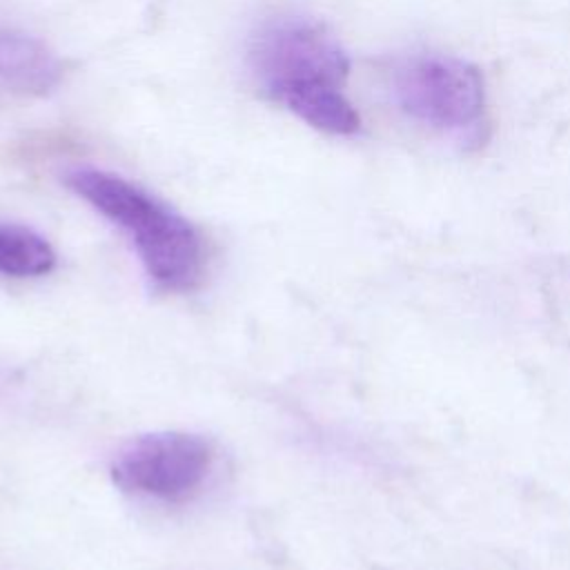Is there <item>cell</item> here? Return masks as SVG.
Segmentation results:
<instances>
[{
    "label": "cell",
    "instance_id": "cell-1",
    "mask_svg": "<svg viewBox=\"0 0 570 570\" xmlns=\"http://www.w3.org/2000/svg\"><path fill=\"white\" fill-rule=\"evenodd\" d=\"M394 94L416 122L461 140L481 138L485 87L472 62L441 53L412 58L396 71Z\"/></svg>",
    "mask_w": 570,
    "mask_h": 570
},
{
    "label": "cell",
    "instance_id": "cell-2",
    "mask_svg": "<svg viewBox=\"0 0 570 570\" xmlns=\"http://www.w3.org/2000/svg\"><path fill=\"white\" fill-rule=\"evenodd\" d=\"M249 65L261 89L274 100L305 85L343 87L350 71V60L330 31L301 18L263 27L252 42Z\"/></svg>",
    "mask_w": 570,
    "mask_h": 570
},
{
    "label": "cell",
    "instance_id": "cell-3",
    "mask_svg": "<svg viewBox=\"0 0 570 570\" xmlns=\"http://www.w3.org/2000/svg\"><path fill=\"white\" fill-rule=\"evenodd\" d=\"M209 445L187 432L147 434L114 463V481L134 492L180 499L194 492L209 470Z\"/></svg>",
    "mask_w": 570,
    "mask_h": 570
},
{
    "label": "cell",
    "instance_id": "cell-4",
    "mask_svg": "<svg viewBox=\"0 0 570 570\" xmlns=\"http://www.w3.org/2000/svg\"><path fill=\"white\" fill-rule=\"evenodd\" d=\"M147 274L169 289H189L203 272V240L194 225L156 203L131 229Z\"/></svg>",
    "mask_w": 570,
    "mask_h": 570
},
{
    "label": "cell",
    "instance_id": "cell-5",
    "mask_svg": "<svg viewBox=\"0 0 570 570\" xmlns=\"http://www.w3.org/2000/svg\"><path fill=\"white\" fill-rule=\"evenodd\" d=\"M62 78L60 58L38 38L0 29V85L16 94L42 96Z\"/></svg>",
    "mask_w": 570,
    "mask_h": 570
},
{
    "label": "cell",
    "instance_id": "cell-6",
    "mask_svg": "<svg viewBox=\"0 0 570 570\" xmlns=\"http://www.w3.org/2000/svg\"><path fill=\"white\" fill-rule=\"evenodd\" d=\"M65 180L69 189L127 232L156 205L154 196L109 171L76 169Z\"/></svg>",
    "mask_w": 570,
    "mask_h": 570
},
{
    "label": "cell",
    "instance_id": "cell-7",
    "mask_svg": "<svg viewBox=\"0 0 570 570\" xmlns=\"http://www.w3.org/2000/svg\"><path fill=\"white\" fill-rule=\"evenodd\" d=\"M289 111H294L307 125L336 134L350 136L356 134L361 127V118L352 102L345 98L343 87L336 85H305L287 89L278 96Z\"/></svg>",
    "mask_w": 570,
    "mask_h": 570
},
{
    "label": "cell",
    "instance_id": "cell-8",
    "mask_svg": "<svg viewBox=\"0 0 570 570\" xmlns=\"http://www.w3.org/2000/svg\"><path fill=\"white\" fill-rule=\"evenodd\" d=\"M56 263L51 245L33 229L0 225V272L9 276H40Z\"/></svg>",
    "mask_w": 570,
    "mask_h": 570
}]
</instances>
